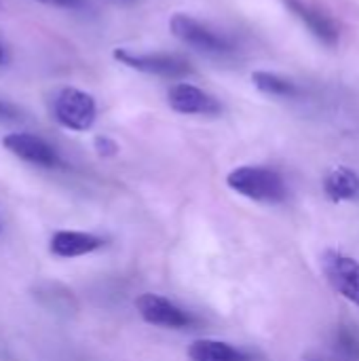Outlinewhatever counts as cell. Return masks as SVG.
<instances>
[{"instance_id":"cell-10","label":"cell","mask_w":359,"mask_h":361,"mask_svg":"<svg viewBox=\"0 0 359 361\" xmlns=\"http://www.w3.org/2000/svg\"><path fill=\"white\" fill-rule=\"evenodd\" d=\"M288 8L305 21V25L328 47H334L339 42V27L336 23L315 4L307 0H286Z\"/></svg>"},{"instance_id":"cell-9","label":"cell","mask_w":359,"mask_h":361,"mask_svg":"<svg viewBox=\"0 0 359 361\" xmlns=\"http://www.w3.org/2000/svg\"><path fill=\"white\" fill-rule=\"evenodd\" d=\"M104 239L80 231H57L49 241V252L57 258H78L104 247Z\"/></svg>"},{"instance_id":"cell-3","label":"cell","mask_w":359,"mask_h":361,"mask_svg":"<svg viewBox=\"0 0 359 361\" xmlns=\"http://www.w3.org/2000/svg\"><path fill=\"white\" fill-rule=\"evenodd\" d=\"M112 57L118 63L131 70H138L142 74H150V76L180 78V76H188L195 72L190 61L178 53H138V51L118 47L112 51Z\"/></svg>"},{"instance_id":"cell-11","label":"cell","mask_w":359,"mask_h":361,"mask_svg":"<svg viewBox=\"0 0 359 361\" xmlns=\"http://www.w3.org/2000/svg\"><path fill=\"white\" fill-rule=\"evenodd\" d=\"M186 355L190 361H250V353L214 338L195 341L188 347Z\"/></svg>"},{"instance_id":"cell-15","label":"cell","mask_w":359,"mask_h":361,"mask_svg":"<svg viewBox=\"0 0 359 361\" xmlns=\"http://www.w3.org/2000/svg\"><path fill=\"white\" fill-rule=\"evenodd\" d=\"M93 146H95L97 154H99V157H106V159H108V157H114V154L118 152L116 142L110 140V137H106V135H97L95 142H93Z\"/></svg>"},{"instance_id":"cell-7","label":"cell","mask_w":359,"mask_h":361,"mask_svg":"<svg viewBox=\"0 0 359 361\" xmlns=\"http://www.w3.org/2000/svg\"><path fill=\"white\" fill-rule=\"evenodd\" d=\"M135 309L142 315V319L150 326L159 328H171V330H182L193 326V315L180 309L176 302L157 296V294H142L135 300Z\"/></svg>"},{"instance_id":"cell-19","label":"cell","mask_w":359,"mask_h":361,"mask_svg":"<svg viewBox=\"0 0 359 361\" xmlns=\"http://www.w3.org/2000/svg\"><path fill=\"white\" fill-rule=\"evenodd\" d=\"M307 361H326V360H322V357H309Z\"/></svg>"},{"instance_id":"cell-4","label":"cell","mask_w":359,"mask_h":361,"mask_svg":"<svg viewBox=\"0 0 359 361\" xmlns=\"http://www.w3.org/2000/svg\"><path fill=\"white\" fill-rule=\"evenodd\" d=\"M169 30H171V34L180 42L188 44V47H193V49H197L201 53H207V55H224V53H231L233 51V42L224 34L216 32L214 27H209L207 23L199 21L193 15L176 13L169 19Z\"/></svg>"},{"instance_id":"cell-8","label":"cell","mask_w":359,"mask_h":361,"mask_svg":"<svg viewBox=\"0 0 359 361\" xmlns=\"http://www.w3.org/2000/svg\"><path fill=\"white\" fill-rule=\"evenodd\" d=\"M167 104L178 114H199V116H218L222 104L207 91L190 85L178 82L167 91Z\"/></svg>"},{"instance_id":"cell-14","label":"cell","mask_w":359,"mask_h":361,"mask_svg":"<svg viewBox=\"0 0 359 361\" xmlns=\"http://www.w3.org/2000/svg\"><path fill=\"white\" fill-rule=\"evenodd\" d=\"M336 349L347 361H359V334L351 328H341L336 334Z\"/></svg>"},{"instance_id":"cell-16","label":"cell","mask_w":359,"mask_h":361,"mask_svg":"<svg viewBox=\"0 0 359 361\" xmlns=\"http://www.w3.org/2000/svg\"><path fill=\"white\" fill-rule=\"evenodd\" d=\"M21 116L19 108L6 99H0V121H17Z\"/></svg>"},{"instance_id":"cell-6","label":"cell","mask_w":359,"mask_h":361,"mask_svg":"<svg viewBox=\"0 0 359 361\" xmlns=\"http://www.w3.org/2000/svg\"><path fill=\"white\" fill-rule=\"evenodd\" d=\"M2 146L17 159L44 167V169H55L61 167V157L59 152L42 137L28 133V131H19V133H8L2 140Z\"/></svg>"},{"instance_id":"cell-5","label":"cell","mask_w":359,"mask_h":361,"mask_svg":"<svg viewBox=\"0 0 359 361\" xmlns=\"http://www.w3.org/2000/svg\"><path fill=\"white\" fill-rule=\"evenodd\" d=\"M322 271L334 292L359 309V262L355 258L339 252L326 250L322 254Z\"/></svg>"},{"instance_id":"cell-17","label":"cell","mask_w":359,"mask_h":361,"mask_svg":"<svg viewBox=\"0 0 359 361\" xmlns=\"http://www.w3.org/2000/svg\"><path fill=\"white\" fill-rule=\"evenodd\" d=\"M36 2L49 4V6H59V8H78L85 4V0H36Z\"/></svg>"},{"instance_id":"cell-18","label":"cell","mask_w":359,"mask_h":361,"mask_svg":"<svg viewBox=\"0 0 359 361\" xmlns=\"http://www.w3.org/2000/svg\"><path fill=\"white\" fill-rule=\"evenodd\" d=\"M8 61V53H6V49H4V44L0 42V66H4Z\"/></svg>"},{"instance_id":"cell-13","label":"cell","mask_w":359,"mask_h":361,"mask_svg":"<svg viewBox=\"0 0 359 361\" xmlns=\"http://www.w3.org/2000/svg\"><path fill=\"white\" fill-rule=\"evenodd\" d=\"M252 82L258 91L273 95V97H296L300 93L298 85L281 74L275 72H267V70H258L252 74Z\"/></svg>"},{"instance_id":"cell-2","label":"cell","mask_w":359,"mask_h":361,"mask_svg":"<svg viewBox=\"0 0 359 361\" xmlns=\"http://www.w3.org/2000/svg\"><path fill=\"white\" fill-rule=\"evenodd\" d=\"M53 118L70 131H89L97 118L95 97L76 87H61L51 99Z\"/></svg>"},{"instance_id":"cell-1","label":"cell","mask_w":359,"mask_h":361,"mask_svg":"<svg viewBox=\"0 0 359 361\" xmlns=\"http://www.w3.org/2000/svg\"><path fill=\"white\" fill-rule=\"evenodd\" d=\"M226 184L237 195L258 203H284L288 199V184L284 176L271 167L241 165L226 176Z\"/></svg>"},{"instance_id":"cell-12","label":"cell","mask_w":359,"mask_h":361,"mask_svg":"<svg viewBox=\"0 0 359 361\" xmlns=\"http://www.w3.org/2000/svg\"><path fill=\"white\" fill-rule=\"evenodd\" d=\"M324 192L330 201L343 203L359 197V173L351 167H334L324 178Z\"/></svg>"}]
</instances>
